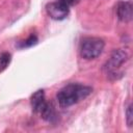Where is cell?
Returning <instances> with one entry per match:
<instances>
[{"label": "cell", "instance_id": "cell-1", "mask_svg": "<svg viewBox=\"0 0 133 133\" xmlns=\"http://www.w3.org/2000/svg\"><path fill=\"white\" fill-rule=\"evenodd\" d=\"M91 87L81 85V84H75L71 83L61 88L57 94V101L60 107H70L79 101L85 99L90 92Z\"/></svg>", "mask_w": 133, "mask_h": 133}, {"label": "cell", "instance_id": "cell-2", "mask_svg": "<svg viewBox=\"0 0 133 133\" xmlns=\"http://www.w3.org/2000/svg\"><path fill=\"white\" fill-rule=\"evenodd\" d=\"M104 49V42L98 37L85 38L80 47V54L85 59L97 58Z\"/></svg>", "mask_w": 133, "mask_h": 133}, {"label": "cell", "instance_id": "cell-3", "mask_svg": "<svg viewBox=\"0 0 133 133\" xmlns=\"http://www.w3.org/2000/svg\"><path fill=\"white\" fill-rule=\"evenodd\" d=\"M69 7L64 0H56L47 5V12L54 20H63L69 14Z\"/></svg>", "mask_w": 133, "mask_h": 133}, {"label": "cell", "instance_id": "cell-4", "mask_svg": "<svg viewBox=\"0 0 133 133\" xmlns=\"http://www.w3.org/2000/svg\"><path fill=\"white\" fill-rule=\"evenodd\" d=\"M127 60V53L123 50H114L110 56V59L107 62L106 69L108 71V73L114 74L115 70L119 68V65H122L125 61Z\"/></svg>", "mask_w": 133, "mask_h": 133}, {"label": "cell", "instance_id": "cell-5", "mask_svg": "<svg viewBox=\"0 0 133 133\" xmlns=\"http://www.w3.org/2000/svg\"><path fill=\"white\" fill-rule=\"evenodd\" d=\"M116 14L121 21L130 22L132 20V4L128 1H121L116 6Z\"/></svg>", "mask_w": 133, "mask_h": 133}, {"label": "cell", "instance_id": "cell-6", "mask_svg": "<svg viewBox=\"0 0 133 133\" xmlns=\"http://www.w3.org/2000/svg\"><path fill=\"white\" fill-rule=\"evenodd\" d=\"M47 102L45 100V92L43 89H39L37 91H35L32 97H31V106L34 112L39 113L43 108L46 106Z\"/></svg>", "mask_w": 133, "mask_h": 133}, {"label": "cell", "instance_id": "cell-7", "mask_svg": "<svg viewBox=\"0 0 133 133\" xmlns=\"http://www.w3.org/2000/svg\"><path fill=\"white\" fill-rule=\"evenodd\" d=\"M41 116L45 119V121H48V122H52L53 118L55 117V112H54V108L51 104H49L47 102L46 106L43 108V110L39 112Z\"/></svg>", "mask_w": 133, "mask_h": 133}, {"label": "cell", "instance_id": "cell-8", "mask_svg": "<svg viewBox=\"0 0 133 133\" xmlns=\"http://www.w3.org/2000/svg\"><path fill=\"white\" fill-rule=\"evenodd\" d=\"M9 62H10V54L6 52L2 53L0 55V72L4 71L9 64Z\"/></svg>", "mask_w": 133, "mask_h": 133}, {"label": "cell", "instance_id": "cell-9", "mask_svg": "<svg viewBox=\"0 0 133 133\" xmlns=\"http://www.w3.org/2000/svg\"><path fill=\"white\" fill-rule=\"evenodd\" d=\"M37 43V37L34 34H31L27 39H25L22 43V47H31L33 45H35Z\"/></svg>", "mask_w": 133, "mask_h": 133}, {"label": "cell", "instance_id": "cell-10", "mask_svg": "<svg viewBox=\"0 0 133 133\" xmlns=\"http://www.w3.org/2000/svg\"><path fill=\"white\" fill-rule=\"evenodd\" d=\"M126 114H127V124L129 127H132V124H133V114H132V105L130 104L127 108V111H126Z\"/></svg>", "mask_w": 133, "mask_h": 133}, {"label": "cell", "instance_id": "cell-11", "mask_svg": "<svg viewBox=\"0 0 133 133\" xmlns=\"http://www.w3.org/2000/svg\"><path fill=\"white\" fill-rule=\"evenodd\" d=\"M79 0H64V2L69 5V6H71V5H74L75 3H77Z\"/></svg>", "mask_w": 133, "mask_h": 133}]
</instances>
